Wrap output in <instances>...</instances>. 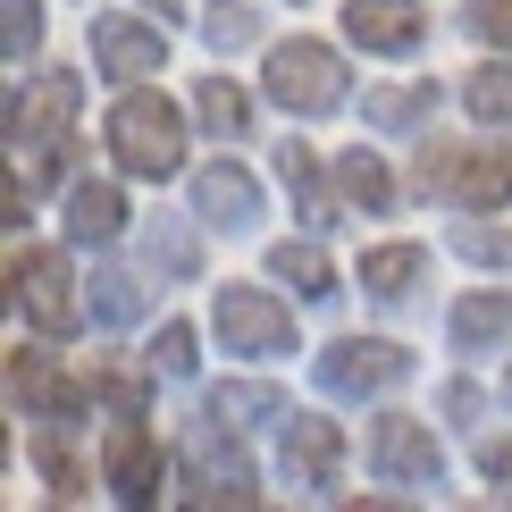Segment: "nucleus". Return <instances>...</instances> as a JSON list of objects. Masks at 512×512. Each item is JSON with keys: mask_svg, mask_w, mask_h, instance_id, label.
I'll return each instance as SVG.
<instances>
[{"mask_svg": "<svg viewBox=\"0 0 512 512\" xmlns=\"http://www.w3.org/2000/svg\"><path fill=\"white\" fill-rule=\"evenodd\" d=\"M496 387H504V403H512V361H504V378H496Z\"/></svg>", "mask_w": 512, "mask_h": 512, "instance_id": "nucleus-38", "label": "nucleus"}, {"mask_svg": "<svg viewBox=\"0 0 512 512\" xmlns=\"http://www.w3.org/2000/svg\"><path fill=\"white\" fill-rule=\"evenodd\" d=\"M261 177H252L244 160H210L194 168V219L210 227V236H252L261 227Z\"/></svg>", "mask_w": 512, "mask_h": 512, "instance_id": "nucleus-13", "label": "nucleus"}, {"mask_svg": "<svg viewBox=\"0 0 512 512\" xmlns=\"http://www.w3.org/2000/svg\"><path fill=\"white\" fill-rule=\"evenodd\" d=\"M277 185H286V202L303 210L311 227H336V210H345V194H336V168L319 160L303 135H286V143H277Z\"/></svg>", "mask_w": 512, "mask_h": 512, "instance_id": "nucleus-16", "label": "nucleus"}, {"mask_svg": "<svg viewBox=\"0 0 512 512\" xmlns=\"http://www.w3.org/2000/svg\"><path fill=\"white\" fill-rule=\"evenodd\" d=\"M202 412H210V420H227L236 437H252V429H277V420H286L294 403L277 395L269 378H219V387L202 395Z\"/></svg>", "mask_w": 512, "mask_h": 512, "instance_id": "nucleus-21", "label": "nucleus"}, {"mask_svg": "<svg viewBox=\"0 0 512 512\" xmlns=\"http://www.w3.org/2000/svg\"><path fill=\"white\" fill-rule=\"evenodd\" d=\"M9 311H17V328H34V336H76L93 303L76 294V261L59 244H17V261H9Z\"/></svg>", "mask_w": 512, "mask_h": 512, "instance_id": "nucleus-4", "label": "nucleus"}, {"mask_svg": "<svg viewBox=\"0 0 512 512\" xmlns=\"http://www.w3.org/2000/svg\"><path fill=\"white\" fill-rule=\"evenodd\" d=\"M93 68H101V84H152L160 68H168V26H160V9L152 17H101L93 9Z\"/></svg>", "mask_w": 512, "mask_h": 512, "instance_id": "nucleus-11", "label": "nucleus"}, {"mask_svg": "<svg viewBox=\"0 0 512 512\" xmlns=\"http://www.w3.org/2000/svg\"><path fill=\"white\" fill-rule=\"evenodd\" d=\"M311 378H319L328 403H387L412 378V353L395 336H336V345L311 353Z\"/></svg>", "mask_w": 512, "mask_h": 512, "instance_id": "nucleus-7", "label": "nucleus"}, {"mask_svg": "<svg viewBox=\"0 0 512 512\" xmlns=\"http://www.w3.org/2000/svg\"><path fill=\"white\" fill-rule=\"evenodd\" d=\"M294 9H303V0H294Z\"/></svg>", "mask_w": 512, "mask_h": 512, "instance_id": "nucleus-39", "label": "nucleus"}, {"mask_svg": "<svg viewBox=\"0 0 512 512\" xmlns=\"http://www.w3.org/2000/svg\"><path fill=\"white\" fill-rule=\"evenodd\" d=\"M194 126H202L210 143H244L252 135V93H244L236 76H202L194 84Z\"/></svg>", "mask_w": 512, "mask_h": 512, "instance_id": "nucleus-25", "label": "nucleus"}, {"mask_svg": "<svg viewBox=\"0 0 512 512\" xmlns=\"http://www.w3.org/2000/svg\"><path fill=\"white\" fill-rule=\"evenodd\" d=\"M345 42L370 59H412L429 42V0H345Z\"/></svg>", "mask_w": 512, "mask_h": 512, "instance_id": "nucleus-14", "label": "nucleus"}, {"mask_svg": "<svg viewBox=\"0 0 512 512\" xmlns=\"http://www.w3.org/2000/svg\"><path fill=\"white\" fill-rule=\"evenodd\" d=\"M152 353H143V361H93V370H84V387H93V403H101V412H110V420H126V412H143V403H152Z\"/></svg>", "mask_w": 512, "mask_h": 512, "instance_id": "nucleus-26", "label": "nucleus"}, {"mask_svg": "<svg viewBox=\"0 0 512 512\" xmlns=\"http://www.w3.org/2000/svg\"><path fill=\"white\" fill-rule=\"evenodd\" d=\"M68 118H76V76L51 68V76H34V84H17V93H9V152L68 135Z\"/></svg>", "mask_w": 512, "mask_h": 512, "instance_id": "nucleus-15", "label": "nucleus"}, {"mask_svg": "<svg viewBox=\"0 0 512 512\" xmlns=\"http://www.w3.org/2000/svg\"><path fill=\"white\" fill-rule=\"evenodd\" d=\"M504 336H512V294H504V286H479V294H462V303L445 311V345H454L462 361L496 353Z\"/></svg>", "mask_w": 512, "mask_h": 512, "instance_id": "nucleus-18", "label": "nucleus"}, {"mask_svg": "<svg viewBox=\"0 0 512 512\" xmlns=\"http://www.w3.org/2000/svg\"><path fill=\"white\" fill-rule=\"evenodd\" d=\"M454 252H462V261H479V269H512V219H496V227H487V210H462Z\"/></svg>", "mask_w": 512, "mask_h": 512, "instance_id": "nucleus-30", "label": "nucleus"}, {"mask_svg": "<svg viewBox=\"0 0 512 512\" xmlns=\"http://www.w3.org/2000/svg\"><path fill=\"white\" fill-rule=\"evenodd\" d=\"M160 479H168V454H160V437L143 429V412L110 420V429H101V487H110V504H126V512L160 504Z\"/></svg>", "mask_w": 512, "mask_h": 512, "instance_id": "nucleus-10", "label": "nucleus"}, {"mask_svg": "<svg viewBox=\"0 0 512 512\" xmlns=\"http://www.w3.org/2000/svg\"><path fill=\"white\" fill-rule=\"evenodd\" d=\"M420 277H429V244H370L353 261V286L370 294V303H412Z\"/></svg>", "mask_w": 512, "mask_h": 512, "instance_id": "nucleus-20", "label": "nucleus"}, {"mask_svg": "<svg viewBox=\"0 0 512 512\" xmlns=\"http://www.w3.org/2000/svg\"><path fill=\"white\" fill-rule=\"evenodd\" d=\"M194 227H185V219H152V227H143V269H152V277H202V236H194Z\"/></svg>", "mask_w": 512, "mask_h": 512, "instance_id": "nucleus-27", "label": "nucleus"}, {"mask_svg": "<svg viewBox=\"0 0 512 512\" xmlns=\"http://www.w3.org/2000/svg\"><path fill=\"white\" fill-rule=\"evenodd\" d=\"M84 303H93V328H135L152 294H143V277H126V269H93V294H84Z\"/></svg>", "mask_w": 512, "mask_h": 512, "instance_id": "nucleus-28", "label": "nucleus"}, {"mask_svg": "<svg viewBox=\"0 0 512 512\" xmlns=\"http://www.w3.org/2000/svg\"><path fill=\"white\" fill-rule=\"evenodd\" d=\"M261 93H269L286 118H336V110L353 101L345 51H336V42H319V34L269 42V59H261Z\"/></svg>", "mask_w": 512, "mask_h": 512, "instance_id": "nucleus-3", "label": "nucleus"}, {"mask_svg": "<svg viewBox=\"0 0 512 512\" xmlns=\"http://www.w3.org/2000/svg\"><path fill=\"white\" fill-rule=\"evenodd\" d=\"M269 277H277V286H294V303H336V294H345L336 261H328V252H319L311 236H286V244H269Z\"/></svg>", "mask_w": 512, "mask_h": 512, "instance_id": "nucleus-22", "label": "nucleus"}, {"mask_svg": "<svg viewBox=\"0 0 512 512\" xmlns=\"http://www.w3.org/2000/svg\"><path fill=\"white\" fill-rule=\"evenodd\" d=\"M210 336H219L236 361H286V353H303V336H294V303H286V294H269V286H236V277L210 294Z\"/></svg>", "mask_w": 512, "mask_h": 512, "instance_id": "nucleus-6", "label": "nucleus"}, {"mask_svg": "<svg viewBox=\"0 0 512 512\" xmlns=\"http://www.w3.org/2000/svg\"><path fill=\"white\" fill-rule=\"evenodd\" d=\"M177 487H185V504H261V471H252L244 437L210 412L177 437Z\"/></svg>", "mask_w": 512, "mask_h": 512, "instance_id": "nucleus-5", "label": "nucleus"}, {"mask_svg": "<svg viewBox=\"0 0 512 512\" xmlns=\"http://www.w3.org/2000/svg\"><path fill=\"white\" fill-rule=\"evenodd\" d=\"M34 462H42V479H51V496H84V487H93V471H84L68 445H59V429L34 437Z\"/></svg>", "mask_w": 512, "mask_h": 512, "instance_id": "nucleus-32", "label": "nucleus"}, {"mask_svg": "<svg viewBox=\"0 0 512 512\" xmlns=\"http://www.w3.org/2000/svg\"><path fill=\"white\" fill-rule=\"evenodd\" d=\"M437 412H445V420H454V429H471V420L487 412V395L471 387V378H454V387H445V395H437Z\"/></svg>", "mask_w": 512, "mask_h": 512, "instance_id": "nucleus-36", "label": "nucleus"}, {"mask_svg": "<svg viewBox=\"0 0 512 512\" xmlns=\"http://www.w3.org/2000/svg\"><path fill=\"white\" fill-rule=\"evenodd\" d=\"M9 403H17V412H26V420H42V429H76L84 412H101L84 378L51 370V353H26V345L9 353Z\"/></svg>", "mask_w": 512, "mask_h": 512, "instance_id": "nucleus-12", "label": "nucleus"}, {"mask_svg": "<svg viewBox=\"0 0 512 512\" xmlns=\"http://www.w3.org/2000/svg\"><path fill=\"white\" fill-rule=\"evenodd\" d=\"M143 9H160V17H177V9H185V0H143Z\"/></svg>", "mask_w": 512, "mask_h": 512, "instance_id": "nucleus-37", "label": "nucleus"}, {"mask_svg": "<svg viewBox=\"0 0 512 512\" xmlns=\"http://www.w3.org/2000/svg\"><path fill=\"white\" fill-rule=\"evenodd\" d=\"M101 143H110L118 177H143V185H168L185 168V110L152 84H126L101 118Z\"/></svg>", "mask_w": 512, "mask_h": 512, "instance_id": "nucleus-1", "label": "nucleus"}, {"mask_svg": "<svg viewBox=\"0 0 512 512\" xmlns=\"http://www.w3.org/2000/svg\"><path fill=\"white\" fill-rule=\"evenodd\" d=\"M454 101H462V110H471L479 126L512 135V51H487L471 76H454Z\"/></svg>", "mask_w": 512, "mask_h": 512, "instance_id": "nucleus-23", "label": "nucleus"}, {"mask_svg": "<svg viewBox=\"0 0 512 512\" xmlns=\"http://www.w3.org/2000/svg\"><path fill=\"white\" fill-rule=\"evenodd\" d=\"M277 487H294L303 504H328L345 487V429L328 412H286L277 420Z\"/></svg>", "mask_w": 512, "mask_h": 512, "instance_id": "nucleus-9", "label": "nucleus"}, {"mask_svg": "<svg viewBox=\"0 0 512 512\" xmlns=\"http://www.w3.org/2000/svg\"><path fill=\"white\" fill-rule=\"evenodd\" d=\"M361 454H370V479L395 487V496H437L445 487V445L412 412H378L370 437H361Z\"/></svg>", "mask_w": 512, "mask_h": 512, "instance_id": "nucleus-8", "label": "nucleus"}, {"mask_svg": "<svg viewBox=\"0 0 512 512\" xmlns=\"http://www.w3.org/2000/svg\"><path fill=\"white\" fill-rule=\"evenodd\" d=\"M445 84L437 76H412V84H370L361 93V126H378V135H429Z\"/></svg>", "mask_w": 512, "mask_h": 512, "instance_id": "nucleus-17", "label": "nucleus"}, {"mask_svg": "<svg viewBox=\"0 0 512 512\" xmlns=\"http://www.w3.org/2000/svg\"><path fill=\"white\" fill-rule=\"evenodd\" d=\"M0 17H9V26H0V42H9V68H26V51L42 42V9H34V0H0Z\"/></svg>", "mask_w": 512, "mask_h": 512, "instance_id": "nucleus-34", "label": "nucleus"}, {"mask_svg": "<svg viewBox=\"0 0 512 512\" xmlns=\"http://www.w3.org/2000/svg\"><path fill=\"white\" fill-rule=\"evenodd\" d=\"M412 194L420 202H445V210H512V152L487 126L479 143H420V168H412Z\"/></svg>", "mask_w": 512, "mask_h": 512, "instance_id": "nucleus-2", "label": "nucleus"}, {"mask_svg": "<svg viewBox=\"0 0 512 512\" xmlns=\"http://www.w3.org/2000/svg\"><path fill=\"white\" fill-rule=\"evenodd\" d=\"M126 185L118 177H76L68 185V244H118L126 236Z\"/></svg>", "mask_w": 512, "mask_h": 512, "instance_id": "nucleus-19", "label": "nucleus"}, {"mask_svg": "<svg viewBox=\"0 0 512 512\" xmlns=\"http://www.w3.org/2000/svg\"><path fill=\"white\" fill-rule=\"evenodd\" d=\"M462 34L479 51H512V0H462Z\"/></svg>", "mask_w": 512, "mask_h": 512, "instance_id": "nucleus-33", "label": "nucleus"}, {"mask_svg": "<svg viewBox=\"0 0 512 512\" xmlns=\"http://www.w3.org/2000/svg\"><path fill=\"white\" fill-rule=\"evenodd\" d=\"M328 168H336L345 210H361V219H387V210H395V177H387V160H378V152H361V143H353V152H336Z\"/></svg>", "mask_w": 512, "mask_h": 512, "instance_id": "nucleus-24", "label": "nucleus"}, {"mask_svg": "<svg viewBox=\"0 0 512 512\" xmlns=\"http://www.w3.org/2000/svg\"><path fill=\"white\" fill-rule=\"evenodd\" d=\"M152 370L177 378V387L202 370V336H194V319H160V336H152Z\"/></svg>", "mask_w": 512, "mask_h": 512, "instance_id": "nucleus-31", "label": "nucleus"}, {"mask_svg": "<svg viewBox=\"0 0 512 512\" xmlns=\"http://www.w3.org/2000/svg\"><path fill=\"white\" fill-rule=\"evenodd\" d=\"M471 462H479V479H487V487H496V496L512 504V429L479 437V454H471Z\"/></svg>", "mask_w": 512, "mask_h": 512, "instance_id": "nucleus-35", "label": "nucleus"}, {"mask_svg": "<svg viewBox=\"0 0 512 512\" xmlns=\"http://www.w3.org/2000/svg\"><path fill=\"white\" fill-rule=\"evenodd\" d=\"M202 42L219 59L252 51V42H261V9H252V0H210V9H202Z\"/></svg>", "mask_w": 512, "mask_h": 512, "instance_id": "nucleus-29", "label": "nucleus"}]
</instances>
